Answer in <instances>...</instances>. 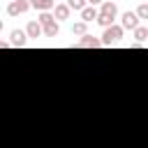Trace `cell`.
Returning a JSON list of instances; mask_svg holds the SVG:
<instances>
[{
    "instance_id": "1",
    "label": "cell",
    "mask_w": 148,
    "mask_h": 148,
    "mask_svg": "<svg viewBox=\"0 0 148 148\" xmlns=\"http://www.w3.org/2000/svg\"><path fill=\"white\" fill-rule=\"evenodd\" d=\"M123 32H125V28L123 25H109V28H104V32H102V44L104 46H111L113 42H118L120 37H123Z\"/></svg>"
},
{
    "instance_id": "4",
    "label": "cell",
    "mask_w": 148,
    "mask_h": 148,
    "mask_svg": "<svg viewBox=\"0 0 148 148\" xmlns=\"http://www.w3.org/2000/svg\"><path fill=\"white\" fill-rule=\"evenodd\" d=\"M99 14H102V16H109L111 21H116V16H118V5L111 2V0H104L102 7H99Z\"/></svg>"
},
{
    "instance_id": "14",
    "label": "cell",
    "mask_w": 148,
    "mask_h": 148,
    "mask_svg": "<svg viewBox=\"0 0 148 148\" xmlns=\"http://www.w3.org/2000/svg\"><path fill=\"white\" fill-rule=\"evenodd\" d=\"M58 32H60L58 21H53L51 25H46V28H44V37H58Z\"/></svg>"
},
{
    "instance_id": "18",
    "label": "cell",
    "mask_w": 148,
    "mask_h": 148,
    "mask_svg": "<svg viewBox=\"0 0 148 148\" xmlns=\"http://www.w3.org/2000/svg\"><path fill=\"white\" fill-rule=\"evenodd\" d=\"M12 2H14V0H12Z\"/></svg>"
},
{
    "instance_id": "6",
    "label": "cell",
    "mask_w": 148,
    "mask_h": 148,
    "mask_svg": "<svg viewBox=\"0 0 148 148\" xmlns=\"http://www.w3.org/2000/svg\"><path fill=\"white\" fill-rule=\"evenodd\" d=\"M76 46H81V49H97V46H102V39H97V37H92V35H83V37L76 42Z\"/></svg>"
},
{
    "instance_id": "7",
    "label": "cell",
    "mask_w": 148,
    "mask_h": 148,
    "mask_svg": "<svg viewBox=\"0 0 148 148\" xmlns=\"http://www.w3.org/2000/svg\"><path fill=\"white\" fill-rule=\"evenodd\" d=\"M25 32H28V37H30V39H37V37H42V35H44V28H42V23H39V21H30V23L25 25Z\"/></svg>"
},
{
    "instance_id": "17",
    "label": "cell",
    "mask_w": 148,
    "mask_h": 148,
    "mask_svg": "<svg viewBox=\"0 0 148 148\" xmlns=\"http://www.w3.org/2000/svg\"><path fill=\"white\" fill-rule=\"evenodd\" d=\"M102 2H104V0H88V5H92V7H95V5H102Z\"/></svg>"
},
{
    "instance_id": "3",
    "label": "cell",
    "mask_w": 148,
    "mask_h": 148,
    "mask_svg": "<svg viewBox=\"0 0 148 148\" xmlns=\"http://www.w3.org/2000/svg\"><path fill=\"white\" fill-rule=\"evenodd\" d=\"M32 5H30V0H14V2H9L7 5V14L9 16H18V14H23V12H28Z\"/></svg>"
},
{
    "instance_id": "13",
    "label": "cell",
    "mask_w": 148,
    "mask_h": 148,
    "mask_svg": "<svg viewBox=\"0 0 148 148\" xmlns=\"http://www.w3.org/2000/svg\"><path fill=\"white\" fill-rule=\"evenodd\" d=\"M37 21H39V23H42V28H46V25H51V23H53V21H56V16H53V14H51V12H42V14H39V18H37Z\"/></svg>"
},
{
    "instance_id": "12",
    "label": "cell",
    "mask_w": 148,
    "mask_h": 148,
    "mask_svg": "<svg viewBox=\"0 0 148 148\" xmlns=\"http://www.w3.org/2000/svg\"><path fill=\"white\" fill-rule=\"evenodd\" d=\"M134 39H136V44L148 42V28H146V25H139V28L134 30Z\"/></svg>"
},
{
    "instance_id": "10",
    "label": "cell",
    "mask_w": 148,
    "mask_h": 148,
    "mask_svg": "<svg viewBox=\"0 0 148 148\" xmlns=\"http://www.w3.org/2000/svg\"><path fill=\"white\" fill-rule=\"evenodd\" d=\"M97 16H99V12H97L92 5H88V7L81 12V21H86V23H90V21H97Z\"/></svg>"
},
{
    "instance_id": "16",
    "label": "cell",
    "mask_w": 148,
    "mask_h": 148,
    "mask_svg": "<svg viewBox=\"0 0 148 148\" xmlns=\"http://www.w3.org/2000/svg\"><path fill=\"white\" fill-rule=\"evenodd\" d=\"M136 16H139L141 21H148V2H141V5L136 7Z\"/></svg>"
},
{
    "instance_id": "15",
    "label": "cell",
    "mask_w": 148,
    "mask_h": 148,
    "mask_svg": "<svg viewBox=\"0 0 148 148\" xmlns=\"http://www.w3.org/2000/svg\"><path fill=\"white\" fill-rule=\"evenodd\" d=\"M67 5H69V9H74V12H83V9L88 7V0H67Z\"/></svg>"
},
{
    "instance_id": "5",
    "label": "cell",
    "mask_w": 148,
    "mask_h": 148,
    "mask_svg": "<svg viewBox=\"0 0 148 148\" xmlns=\"http://www.w3.org/2000/svg\"><path fill=\"white\" fill-rule=\"evenodd\" d=\"M25 42H28V32L25 30H12L9 32V44L12 46H25Z\"/></svg>"
},
{
    "instance_id": "2",
    "label": "cell",
    "mask_w": 148,
    "mask_h": 148,
    "mask_svg": "<svg viewBox=\"0 0 148 148\" xmlns=\"http://www.w3.org/2000/svg\"><path fill=\"white\" fill-rule=\"evenodd\" d=\"M139 21H141V18L136 16V12H123V16H120V25H123L125 30H132V32L141 25Z\"/></svg>"
},
{
    "instance_id": "11",
    "label": "cell",
    "mask_w": 148,
    "mask_h": 148,
    "mask_svg": "<svg viewBox=\"0 0 148 148\" xmlns=\"http://www.w3.org/2000/svg\"><path fill=\"white\" fill-rule=\"evenodd\" d=\"M72 35H79V37L88 35V23H86V21H76V23L72 25Z\"/></svg>"
},
{
    "instance_id": "9",
    "label": "cell",
    "mask_w": 148,
    "mask_h": 148,
    "mask_svg": "<svg viewBox=\"0 0 148 148\" xmlns=\"http://www.w3.org/2000/svg\"><path fill=\"white\" fill-rule=\"evenodd\" d=\"M69 12H72V9H69L67 2H58L56 9H53V16H56L58 21H62V18H69Z\"/></svg>"
},
{
    "instance_id": "8",
    "label": "cell",
    "mask_w": 148,
    "mask_h": 148,
    "mask_svg": "<svg viewBox=\"0 0 148 148\" xmlns=\"http://www.w3.org/2000/svg\"><path fill=\"white\" fill-rule=\"evenodd\" d=\"M32 9H39V12H51L56 9V0H30Z\"/></svg>"
}]
</instances>
